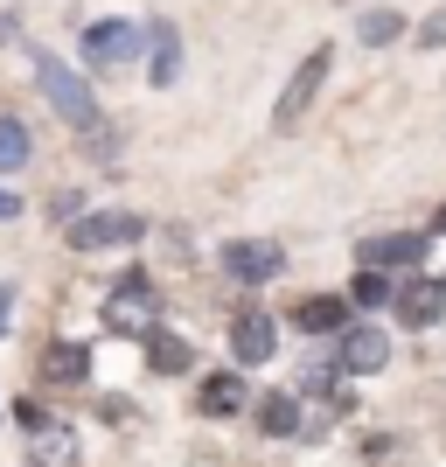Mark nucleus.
Returning a JSON list of instances; mask_svg holds the SVG:
<instances>
[{
    "label": "nucleus",
    "instance_id": "1",
    "mask_svg": "<svg viewBox=\"0 0 446 467\" xmlns=\"http://www.w3.org/2000/svg\"><path fill=\"white\" fill-rule=\"evenodd\" d=\"M28 70L42 78V98L63 112V126H78V133H91V126H105V112H98V98H91V84L70 70L63 57H49V49H28Z\"/></svg>",
    "mask_w": 446,
    "mask_h": 467
},
{
    "label": "nucleus",
    "instance_id": "24",
    "mask_svg": "<svg viewBox=\"0 0 446 467\" xmlns=\"http://www.w3.org/2000/svg\"><path fill=\"white\" fill-rule=\"evenodd\" d=\"M15 28H21V15H0V49L15 42Z\"/></svg>",
    "mask_w": 446,
    "mask_h": 467
},
{
    "label": "nucleus",
    "instance_id": "23",
    "mask_svg": "<svg viewBox=\"0 0 446 467\" xmlns=\"http://www.w3.org/2000/svg\"><path fill=\"white\" fill-rule=\"evenodd\" d=\"M15 328V286H0V335Z\"/></svg>",
    "mask_w": 446,
    "mask_h": 467
},
{
    "label": "nucleus",
    "instance_id": "20",
    "mask_svg": "<svg viewBox=\"0 0 446 467\" xmlns=\"http://www.w3.org/2000/svg\"><path fill=\"white\" fill-rule=\"evenodd\" d=\"M419 42H426V49H440V42H446V7H440V15H426V21H419Z\"/></svg>",
    "mask_w": 446,
    "mask_h": 467
},
{
    "label": "nucleus",
    "instance_id": "8",
    "mask_svg": "<svg viewBox=\"0 0 446 467\" xmlns=\"http://www.w3.org/2000/svg\"><path fill=\"white\" fill-rule=\"evenodd\" d=\"M426 237L419 231H390V237H363L356 244V265H377V273H390V265H426Z\"/></svg>",
    "mask_w": 446,
    "mask_h": 467
},
{
    "label": "nucleus",
    "instance_id": "17",
    "mask_svg": "<svg viewBox=\"0 0 446 467\" xmlns=\"http://www.w3.org/2000/svg\"><path fill=\"white\" fill-rule=\"evenodd\" d=\"M356 36H363L369 49H384V42H398V36H405V15H398V7H369V15L356 21Z\"/></svg>",
    "mask_w": 446,
    "mask_h": 467
},
{
    "label": "nucleus",
    "instance_id": "5",
    "mask_svg": "<svg viewBox=\"0 0 446 467\" xmlns=\"http://www.w3.org/2000/svg\"><path fill=\"white\" fill-rule=\"evenodd\" d=\"M140 237H147V216L140 210H84L78 223H70V244H78V252H126Z\"/></svg>",
    "mask_w": 446,
    "mask_h": 467
},
{
    "label": "nucleus",
    "instance_id": "7",
    "mask_svg": "<svg viewBox=\"0 0 446 467\" xmlns=\"http://www.w3.org/2000/svg\"><path fill=\"white\" fill-rule=\"evenodd\" d=\"M390 363V335L377 328V321H363V328L342 335V356H335V370H349V377H377Z\"/></svg>",
    "mask_w": 446,
    "mask_h": 467
},
{
    "label": "nucleus",
    "instance_id": "14",
    "mask_svg": "<svg viewBox=\"0 0 446 467\" xmlns=\"http://www.w3.org/2000/svg\"><path fill=\"white\" fill-rule=\"evenodd\" d=\"M28 161H36V133L15 112H0V175H21Z\"/></svg>",
    "mask_w": 446,
    "mask_h": 467
},
{
    "label": "nucleus",
    "instance_id": "16",
    "mask_svg": "<svg viewBox=\"0 0 446 467\" xmlns=\"http://www.w3.org/2000/svg\"><path fill=\"white\" fill-rule=\"evenodd\" d=\"M84 370H91V356H84L78 342H49V356H42V377H49V384H84Z\"/></svg>",
    "mask_w": 446,
    "mask_h": 467
},
{
    "label": "nucleus",
    "instance_id": "12",
    "mask_svg": "<svg viewBox=\"0 0 446 467\" xmlns=\"http://www.w3.org/2000/svg\"><path fill=\"white\" fill-rule=\"evenodd\" d=\"M272 349H279V328H272V314H237L231 321V356L237 363H272Z\"/></svg>",
    "mask_w": 446,
    "mask_h": 467
},
{
    "label": "nucleus",
    "instance_id": "9",
    "mask_svg": "<svg viewBox=\"0 0 446 467\" xmlns=\"http://www.w3.org/2000/svg\"><path fill=\"white\" fill-rule=\"evenodd\" d=\"M195 405H202V419H244L252 411V384L237 370H216V377L195 384Z\"/></svg>",
    "mask_w": 446,
    "mask_h": 467
},
{
    "label": "nucleus",
    "instance_id": "19",
    "mask_svg": "<svg viewBox=\"0 0 446 467\" xmlns=\"http://www.w3.org/2000/svg\"><path fill=\"white\" fill-rule=\"evenodd\" d=\"M390 300V279L377 273V265H356V279H349V307H384Z\"/></svg>",
    "mask_w": 446,
    "mask_h": 467
},
{
    "label": "nucleus",
    "instance_id": "11",
    "mask_svg": "<svg viewBox=\"0 0 446 467\" xmlns=\"http://www.w3.org/2000/svg\"><path fill=\"white\" fill-rule=\"evenodd\" d=\"M398 321L405 328H440L446 321V279H411L398 293Z\"/></svg>",
    "mask_w": 446,
    "mask_h": 467
},
{
    "label": "nucleus",
    "instance_id": "10",
    "mask_svg": "<svg viewBox=\"0 0 446 467\" xmlns=\"http://www.w3.org/2000/svg\"><path fill=\"white\" fill-rule=\"evenodd\" d=\"M182 78V28L175 21H147V84L168 91Z\"/></svg>",
    "mask_w": 446,
    "mask_h": 467
},
{
    "label": "nucleus",
    "instance_id": "6",
    "mask_svg": "<svg viewBox=\"0 0 446 467\" xmlns=\"http://www.w3.org/2000/svg\"><path fill=\"white\" fill-rule=\"evenodd\" d=\"M223 273H231L237 286H265V279L286 273V252H279L272 237H237V244H223Z\"/></svg>",
    "mask_w": 446,
    "mask_h": 467
},
{
    "label": "nucleus",
    "instance_id": "2",
    "mask_svg": "<svg viewBox=\"0 0 446 467\" xmlns=\"http://www.w3.org/2000/svg\"><path fill=\"white\" fill-rule=\"evenodd\" d=\"M328 70H335V49H328V42H314L307 57L293 63V78H286V91H279V105H272V133H293V126H300V112L321 98Z\"/></svg>",
    "mask_w": 446,
    "mask_h": 467
},
{
    "label": "nucleus",
    "instance_id": "18",
    "mask_svg": "<svg viewBox=\"0 0 446 467\" xmlns=\"http://www.w3.org/2000/svg\"><path fill=\"white\" fill-rule=\"evenodd\" d=\"M258 426H265L272 440L300 432V398H286V390H279V398H265V405H258Z\"/></svg>",
    "mask_w": 446,
    "mask_h": 467
},
{
    "label": "nucleus",
    "instance_id": "15",
    "mask_svg": "<svg viewBox=\"0 0 446 467\" xmlns=\"http://www.w3.org/2000/svg\"><path fill=\"white\" fill-rule=\"evenodd\" d=\"M147 363H154L161 377H182V370H189V363H195V349H189V342H182V335L154 328V335H147Z\"/></svg>",
    "mask_w": 446,
    "mask_h": 467
},
{
    "label": "nucleus",
    "instance_id": "22",
    "mask_svg": "<svg viewBox=\"0 0 446 467\" xmlns=\"http://www.w3.org/2000/svg\"><path fill=\"white\" fill-rule=\"evenodd\" d=\"M15 216H21V195L7 189V182H0V223H15Z\"/></svg>",
    "mask_w": 446,
    "mask_h": 467
},
{
    "label": "nucleus",
    "instance_id": "21",
    "mask_svg": "<svg viewBox=\"0 0 446 467\" xmlns=\"http://www.w3.org/2000/svg\"><path fill=\"white\" fill-rule=\"evenodd\" d=\"M78 195H84V189H63V195H57V202H49V210H57V216H63V223H78Z\"/></svg>",
    "mask_w": 446,
    "mask_h": 467
},
{
    "label": "nucleus",
    "instance_id": "13",
    "mask_svg": "<svg viewBox=\"0 0 446 467\" xmlns=\"http://www.w3.org/2000/svg\"><path fill=\"white\" fill-rule=\"evenodd\" d=\"M349 321V300L342 293H307L300 307H293V328L300 335H328V328H342Z\"/></svg>",
    "mask_w": 446,
    "mask_h": 467
},
{
    "label": "nucleus",
    "instance_id": "3",
    "mask_svg": "<svg viewBox=\"0 0 446 467\" xmlns=\"http://www.w3.org/2000/svg\"><path fill=\"white\" fill-rule=\"evenodd\" d=\"M140 57H147V21L105 15L84 28V63L91 70H119V63H140Z\"/></svg>",
    "mask_w": 446,
    "mask_h": 467
},
{
    "label": "nucleus",
    "instance_id": "4",
    "mask_svg": "<svg viewBox=\"0 0 446 467\" xmlns=\"http://www.w3.org/2000/svg\"><path fill=\"white\" fill-rule=\"evenodd\" d=\"M105 328L112 335H154L161 328V293H154V279H140V273H126L112 293H105Z\"/></svg>",
    "mask_w": 446,
    "mask_h": 467
}]
</instances>
